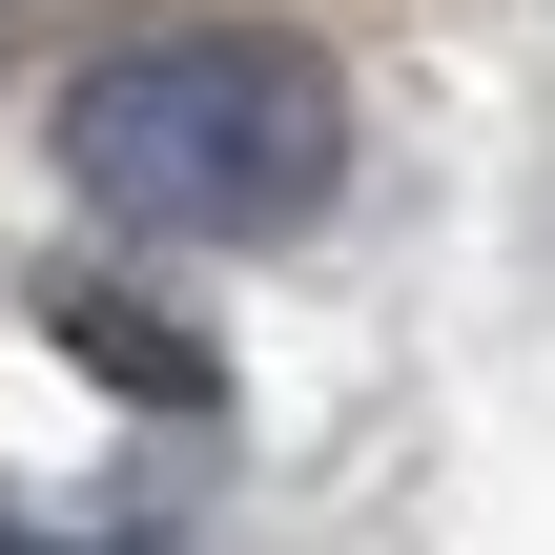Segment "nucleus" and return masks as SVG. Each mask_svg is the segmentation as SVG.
I'll list each match as a JSON object with an SVG mask.
<instances>
[{
    "label": "nucleus",
    "instance_id": "obj_1",
    "mask_svg": "<svg viewBox=\"0 0 555 555\" xmlns=\"http://www.w3.org/2000/svg\"><path fill=\"white\" fill-rule=\"evenodd\" d=\"M350 165V103L288 21H185V41H124L82 103H62V185L103 227H185V247H268L309 227Z\"/></svg>",
    "mask_w": 555,
    "mask_h": 555
},
{
    "label": "nucleus",
    "instance_id": "obj_2",
    "mask_svg": "<svg viewBox=\"0 0 555 555\" xmlns=\"http://www.w3.org/2000/svg\"><path fill=\"white\" fill-rule=\"evenodd\" d=\"M0 21H21V0H0Z\"/></svg>",
    "mask_w": 555,
    "mask_h": 555
}]
</instances>
